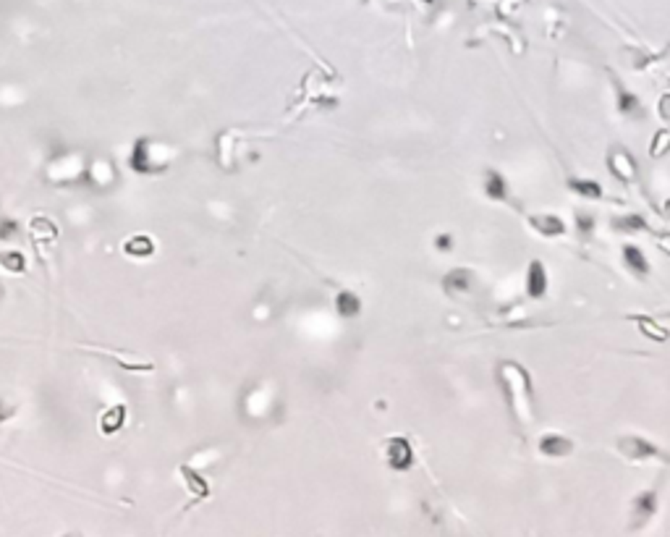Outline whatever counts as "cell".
<instances>
[{"instance_id": "cb8c5ba5", "label": "cell", "mask_w": 670, "mask_h": 537, "mask_svg": "<svg viewBox=\"0 0 670 537\" xmlns=\"http://www.w3.org/2000/svg\"><path fill=\"white\" fill-rule=\"evenodd\" d=\"M660 116L665 121H670V95H662L660 97Z\"/></svg>"}, {"instance_id": "e0dca14e", "label": "cell", "mask_w": 670, "mask_h": 537, "mask_svg": "<svg viewBox=\"0 0 670 537\" xmlns=\"http://www.w3.org/2000/svg\"><path fill=\"white\" fill-rule=\"evenodd\" d=\"M123 252L131 254V257H149L155 252V244H152L149 236H134V239H129L123 244Z\"/></svg>"}, {"instance_id": "7402d4cb", "label": "cell", "mask_w": 670, "mask_h": 537, "mask_svg": "<svg viewBox=\"0 0 670 537\" xmlns=\"http://www.w3.org/2000/svg\"><path fill=\"white\" fill-rule=\"evenodd\" d=\"M576 225H579L581 236H592V231H595V215H589V212H576Z\"/></svg>"}, {"instance_id": "9a60e30c", "label": "cell", "mask_w": 670, "mask_h": 537, "mask_svg": "<svg viewBox=\"0 0 670 537\" xmlns=\"http://www.w3.org/2000/svg\"><path fill=\"white\" fill-rule=\"evenodd\" d=\"M615 97H618V110L623 113V116H636L639 113V100H636V95H631V92L621 87L618 82H615Z\"/></svg>"}, {"instance_id": "ba28073f", "label": "cell", "mask_w": 670, "mask_h": 537, "mask_svg": "<svg viewBox=\"0 0 670 537\" xmlns=\"http://www.w3.org/2000/svg\"><path fill=\"white\" fill-rule=\"evenodd\" d=\"M539 451L545 456H568L574 451V443L568 438H563V435H545L539 440Z\"/></svg>"}, {"instance_id": "8992f818", "label": "cell", "mask_w": 670, "mask_h": 537, "mask_svg": "<svg viewBox=\"0 0 670 537\" xmlns=\"http://www.w3.org/2000/svg\"><path fill=\"white\" fill-rule=\"evenodd\" d=\"M526 294L532 299H542L547 294V270L539 260H532L529 262V270H526Z\"/></svg>"}, {"instance_id": "ffe728a7", "label": "cell", "mask_w": 670, "mask_h": 537, "mask_svg": "<svg viewBox=\"0 0 670 537\" xmlns=\"http://www.w3.org/2000/svg\"><path fill=\"white\" fill-rule=\"evenodd\" d=\"M0 265L5 270H11V273H21L27 268V260H24L21 252H0Z\"/></svg>"}, {"instance_id": "5bb4252c", "label": "cell", "mask_w": 670, "mask_h": 537, "mask_svg": "<svg viewBox=\"0 0 670 537\" xmlns=\"http://www.w3.org/2000/svg\"><path fill=\"white\" fill-rule=\"evenodd\" d=\"M335 307H338V314L341 317H357L361 312V299L351 291H341L338 299H335Z\"/></svg>"}, {"instance_id": "484cf974", "label": "cell", "mask_w": 670, "mask_h": 537, "mask_svg": "<svg viewBox=\"0 0 670 537\" xmlns=\"http://www.w3.org/2000/svg\"><path fill=\"white\" fill-rule=\"evenodd\" d=\"M435 244H437V249H450V244H453V241H450V236H448V234H443V236H437V241H435Z\"/></svg>"}, {"instance_id": "ac0fdd59", "label": "cell", "mask_w": 670, "mask_h": 537, "mask_svg": "<svg viewBox=\"0 0 670 537\" xmlns=\"http://www.w3.org/2000/svg\"><path fill=\"white\" fill-rule=\"evenodd\" d=\"M181 475H183V479L189 482V490H192L194 495H196V498H207V495H209L207 482H205V479L199 477V475L194 472L192 466H186V464H183V466H181Z\"/></svg>"}, {"instance_id": "d6986e66", "label": "cell", "mask_w": 670, "mask_h": 537, "mask_svg": "<svg viewBox=\"0 0 670 537\" xmlns=\"http://www.w3.org/2000/svg\"><path fill=\"white\" fill-rule=\"evenodd\" d=\"M665 152H670V132L668 129H660L652 136V145H649V155L652 158H662Z\"/></svg>"}, {"instance_id": "4fadbf2b", "label": "cell", "mask_w": 670, "mask_h": 537, "mask_svg": "<svg viewBox=\"0 0 670 537\" xmlns=\"http://www.w3.org/2000/svg\"><path fill=\"white\" fill-rule=\"evenodd\" d=\"M636 323H639V330L649 338V341H657V343H665L668 341V328H662L657 320L652 317H636Z\"/></svg>"}, {"instance_id": "8fae6325", "label": "cell", "mask_w": 670, "mask_h": 537, "mask_svg": "<svg viewBox=\"0 0 670 537\" xmlns=\"http://www.w3.org/2000/svg\"><path fill=\"white\" fill-rule=\"evenodd\" d=\"M485 192H487V197H490V199H498V202L508 199L506 179H503L498 171H487V176H485Z\"/></svg>"}, {"instance_id": "277c9868", "label": "cell", "mask_w": 670, "mask_h": 537, "mask_svg": "<svg viewBox=\"0 0 670 537\" xmlns=\"http://www.w3.org/2000/svg\"><path fill=\"white\" fill-rule=\"evenodd\" d=\"M618 451L623 453L626 459H634V462H641V459H649V456H657L660 448L649 440H644L639 435H628V438H621L618 440Z\"/></svg>"}, {"instance_id": "6da1fadb", "label": "cell", "mask_w": 670, "mask_h": 537, "mask_svg": "<svg viewBox=\"0 0 670 537\" xmlns=\"http://www.w3.org/2000/svg\"><path fill=\"white\" fill-rule=\"evenodd\" d=\"M500 388L508 396V401L513 406V412L519 414L521 422L532 419V383H529V373L519 367L516 362H503L500 364Z\"/></svg>"}, {"instance_id": "d4e9b609", "label": "cell", "mask_w": 670, "mask_h": 537, "mask_svg": "<svg viewBox=\"0 0 670 537\" xmlns=\"http://www.w3.org/2000/svg\"><path fill=\"white\" fill-rule=\"evenodd\" d=\"M657 247L662 249L665 254H670V234H662V236H657Z\"/></svg>"}, {"instance_id": "9c48e42d", "label": "cell", "mask_w": 670, "mask_h": 537, "mask_svg": "<svg viewBox=\"0 0 670 537\" xmlns=\"http://www.w3.org/2000/svg\"><path fill=\"white\" fill-rule=\"evenodd\" d=\"M655 508H657V492L655 490H647V492H641V495H636V498H634V511L639 514L636 524L649 522L652 514H655Z\"/></svg>"}, {"instance_id": "83f0119b", "label": "cell", "mask_w": 670, "mask_h": 537, "mask_svg": "<svg viewBox=\"0 0 670 537\" xmlns=\"http://www.w3.org/2000/svg\"><path fill=\"white\" fill-rule=\"evenodd\" d=\"M422 3H432V0H422Z\"/></svg>"}, {"instance_id": "44dd1931", "label": "cell", "mask_w": 670, "mask_h": 537, "mask_svg": "<svg viewBox=\"0 0 670 537\" xmlns=\"http://www.w3.org/2000/svg\"><path fill=\"white\" fill-rule=\"evenodd\" d=\"M615 228H618V231H628V234H631V231H644V228H647V221H644L641 215H623V218L615 221Z\"/></svg>"}, {"instance_id": "4316f807", "label": "cell", "mask_w": 670, "mask_h": 537, "mask_svg": "<svg viewBox=\"0 0 670 537\" xmlns=\"http://www.w3.org/2000/svg\"><path fill=\"white\" fill-rule=\"evenodd\" d=\"M0 297H3V286H0Z\"/></svg>"}, {"instance_id": "5b68a950", "label": "cell", "mask_w": 670, "mask_h": 537, "mask_svg": "<svg viewBox=\"0 0 670 537\" xmlns=\"http://www.w3.org/2000/svg\"><path fill=\"white\" fill-rule=\"evenodd\" d=\"M529 225L534 228L539 236H547V239H555V236H563L566 234V223L552 215V212H534L529 215Z\"/></svg>"}, {"instance_id": "7c38bea8", "label": "cell", "mask_w": 670, "mask_h": 537, "mask_svg": "<svg viewBox=\"0 0 670 537\" xmlns=\"http://www.w3.org/2000/svg\"><path fill=\"white\" fill-rule=\"evenodd\" d=\"M123 417H126V406H110L107 412L103 414V419H100V430H103L105 435H113L116 430H120V425H123Z\"/></svg>"}, {"instance_id": "603a6c76", "label": "cell", "mask_w": 670, "mask_h": 537, "mask_svg": "<svg viewBox=\"0 0 670 537\" xmlns=\"http://www.w3.org/2000/svg\"><path fill=\"white\" fill-rule=\"evenodd\" d=\"M11 236H16V223L0 221V239H11Z\"/></svg>"}, {"instance_id": "52a82bcc", "label": "cell", "mask_w": 670, "mask_h": 537, "mask_svg": "<svg viewBox=\"0 0 670 537\" xmlns=\"http://www.w3.org/2000/svg\"><path fill=\"white\" fill-rule=\"evenodd\" d=\"M472 281H474L472 270L456 268L443 278V288H446V294H450V297H461V294H466L472 288Z\"/></svg>"}, {"instance_id": "7a4b0ae2", "label": "cell", "mask_w": 670, "mask_h": 537, "mask_svg": "<svg viewBox=\"0 0 670 537\" xmlns=\"http://www.w3.org/2000/svg\"><path fill=\"white\" fill-rule=\"evenodd\" d=\"M608 168H610V173L615 179L626 181V184H634V181L639 179L636 160L626 149H613V152H608Z\"/></svg>"}, {"instance_id": "30bf717a", "label": "cell", "mask_w": 670, "mask_h": 537, "mask_svg": "<svg viewBox=\"0 0 670 537\" xmlns=\"http://www.w3.org/2000/svg\"><path fill=\"white\" fill-rule=\"evenodd\" d=\"M623 262L628 270H634L636 275H647L649 273V262H647V257L641 252L639 247H631V244H626L623 247Z\"/></svg>"}, {"instance_id": "3957f363", "label": "cell", "mask_w": 670, "mask_h": 537, "mask_svg": "<svg viewBox=\"0 0 670 537\" xmlns=\"http://www.w3.org/2000/svg\"><path fill=\"white\" fill-rule=\"evenodd\" d=\"M385 459L393 469L403 472V469H409L411 462H414V451H411L406 438H390L385 443Z\"/></svg>"}, {"instance_id": "2e32d148", "label": "cell", "mask_w": 670, "mask_h": 537, "mask_svg": "<svg viewBox=\"0 0 670 537\" xmlns=\"http://www.w3.org/2000/svg\"><path fill=\"white\" fill-rule=\"evenodd\" d=\"M571 192H576L579 197H587V199H600L602 197V186L597 181H587V179H571L568 181Z\"/></svg>"}]
</instances>
